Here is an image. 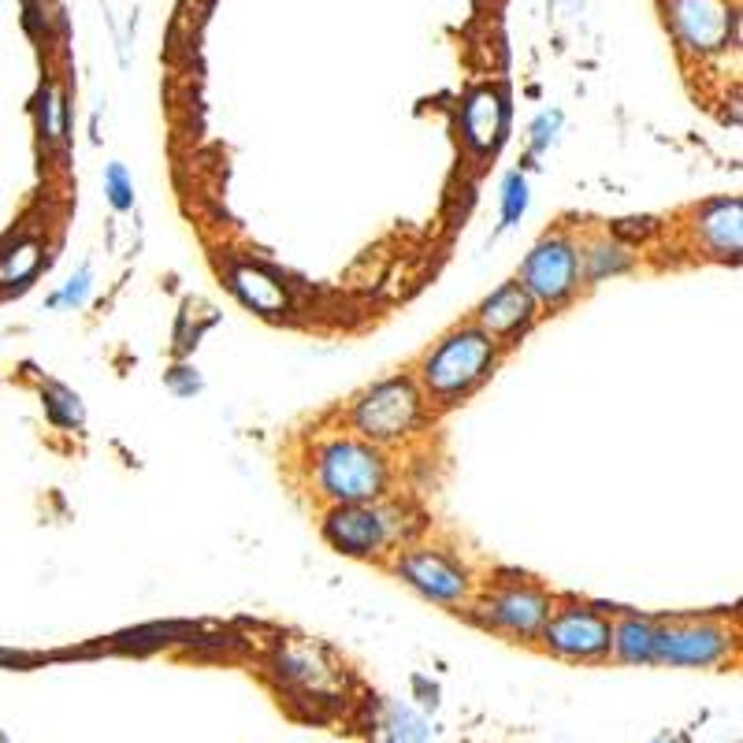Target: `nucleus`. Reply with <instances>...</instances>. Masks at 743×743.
Wrapping results in <instances>:
<instances>
[{
  "instance_id": "obj_1",
  "label": "nucleus",
  "mask_w": 743,
  "mask_h": 743,
  "mask_svg": "<svg viewBox=\"0 0 743 743\" xmlns=\"http://www.w3.org/2000/svg\"><path fill=\"white\" fill-rule=\"evenodd\" d=\"M502 360V346L476 324H461L446 332L417 368V384L428 401L458 406L472 390H480Z\"/></svg>"
},
{
  "instance_id": "obj_2",
  "label": "nucleus",
  "mask_w": 743,
  "mask_h": 743,
  "mask_svg": "<svg viewBox=\"0 0 743 743\" xmlns=\"http://www.w3.org/2000/svg\"><path fill=\"white\" fill-rule=\"evenodd\" d=\"M313 480L327 506L379 502L390 491V461L360 435H332L313 450Z\"/></svg>"
},
{
  "instance_id": "obj_3",
  "label": "nucleus",
  "mask_w": 743,
  "mask_h": 743,
  "mask_svg": "<svg viewBox=\"0 0 743 743\" xmlns=\"http://www.w3.org/2000/svg\"><path fill=\"white\" fill-rule=\"evenodd\" d=\"M431 401L420 390L417 376H390L384 384L365 390L349 409V428L360 439L387 446L417 435L428 424Z\"/></svg>"
},
{
  "instance_id": "obj_4",
  "label": "nucleus",
  "mask_w": 743,
  "mask_h": 743,
  "mask_svg": "<svg viewBox=\"0 0 743 743\" xmlns=\"http://www.w3.org/2000/svg\"><path fill=\"white\" fill-rule=\"evenodd\" d=\"M320 532L346 558H384L387 550H398L406 525L395 520V509L379 498V502L327 506Z\"/></svg>"
},
{
  "instance_id": "obj_5",
  "label": "nucleus",
  "mask_w": 743,
  "mask_h": 743,
  "mask_svg": "<svg viewBox=\"0 0 743 743\" xmlns=\"http://www.w3.org/2000/svg\"><path fill=\"white\" fill-rule=\"evenodd\" d=\"M517 283L536 297L547 309H561L577 297L583 283V261L580 246L569 235H547L539 238L532 253L525 257L517 272Z\"/></svg>"
},
{
  "instance_id": "obj_6",
  "label": "nucleus",
  "mask_w": 743,
  "mask_h": 743,
  "mask_svg": "<svg viewBox=\"0 0 743 743\" xmlns=\"http://www.w3.org/2000/svg\"><path fill=\"white\" fill-rule=\"evenodd\" d=\"M390 569L398 580H406L413 591L439 607H465L476 591L472 572L439 547H398Z\"/></svg>"
},
{
  "instance_id": "obj_7",
  "label": "nucleus",
  "mask_w": 743,
  "mask_h": 743,
  "mask_svg": "<svg viewBox=\"0 0 743 743\" xmlns=\"http://www.w3.org/2000/svg\"><path fill=\"white\" fill-rule=\"evenodd\" d=\"M539 640L558 658L599 662L613 647V621L594 607H583V602H566V607L550 610V618L539 629Z\"/></svg>"
},
{
  "instance_id": "obj_8",
  "label": "nucleus",
  "mask_w": 743,
  "mask_h": 743,
  "mask_svg": "<svg viewBox=\"0 0 743 743\" xmlns=\"http://www.w3.org/2000/svg\"><path fill=\"white\" fill-rule=\"evenodd\" d=\"M736 647V635H732L725 624L717 621H673V624H658V651L654 662L665 665H721Z\"/></svg>"
},
{
  "instance_id": "obj_9",
  "label": "nucleus",
  "mask_w": 743,
  "mask_h": 743,
  "mask_svg": "<svg viewBox=\"0 0 743 743\" xmlns=\"http://www.w3.org/2000/svg\"><path fill=\"white\" fill-rule=\"evenodd\" d=\"M554 610V599L536 588V583H506V588H495L480 602V621L487 629L513 635V640H532L543 629V621Z\"/></svg>"
},
{
  "instance_id": "obj_10",
  "label": "nucleus",
  "mask_w": 743,
  "mask_h": 743,
  "mask_svg": "<svg viewBox=\"0 0 743 743\" xmlns=\"http://www.w3.org/2000/svg\"><path fill=\"white\" fill-rule=\"evenodd\" d=\"M536 320H539V302L513 279V283H502L498 291H491L480 305H476L472 324L506 349L525 332H532Z\"/></svg>"
},
{
  "instance_id": "obj_11",
  "label": "nucleus",
  "mask_w": 743,
  "mask_h": 743,
  "mask_svg": "<svg viewBox=\"0 0 743 743\" xmlns=\"http://www.w3.org/2000/svg\"><path fill=\"white\" fill-rule=\"evenodd\" d=\"M676 38L695 52H714L729 41L732 8L729 0H673Z\"/></svg>"
},
{
  "instance_id": "obj_12",
  "label": "nucleus",
  "mask_w": 743,
  "mask_h": 743,
  "mask_svg": "<svg viewBox=\"0 0 743 743\" xmlns=\"http://www.w3.org/2000/svg\"><path fill=\"white\" fill-rule=\"evenodd\" d=\"M461 123H465V138H469V145L476 153H487V149L498 145V138L506 131V101L498 90H476L469 101H465V112H461Z\"/></svg>"
},
{
  "instance_id": "obj_13",
  "label": "nucleus",
  "mask_w": 743,
  "mask_h": 743,
  "mask_svg": "<svg viewBox=\"0 0 743 743\" xmlns=\"http://www.w3.org/2000/svg\"><path fill=\"white\" fill-rule=\"evenodd\" d=\"M699 238L714 257H736L740 253V201H717L699 216Z\"/></svg>"
},
{
  "instance_id": "obj_14",
  "label": "nucleus",
  "mask_w": 743,
  "mask_h": 743,
  "mask_svg": "<svg viewBox=\"0 0 743 743\" xmlns=\"http://www.w3.org/2000/svg\"><path fill=\"white\" fill-rule=\"evenodd\" d=\"M658 651V621L651 618H624L613 624V647L610 654H618L621 662L647 665L654 662Z\"/></svg>"
},
{
  "instance_id": "obj_15",
  "label": "nucleus",
  "mask_w": 743,
  "mask_h": 743,
  "mask_svg": "<svg viewBox=\"0 0 743 743\" xmlns=\"http://www.w3.org/2000/svg\"><path fill=\"white\" fill-rule=\"evenodd\" d=\"M231 286L238 291L242 302L253 305V309H261V313H268V316L286 309L283 286L275 283L272 275H264L261 268H253V264H242V268L231 272Z\"/></svg>"
},
{
  "instance_id": "obj_16",
  "label": "nucleus",
  "mask_w": 743,
  "mask_h": 743,
  "mask_svg": "<svg viewBox=\"0 0 743 743\" xmlns=\"http://www.w3.org/2000/svg\"><path fill=\"white\" fill-rule=\"evenodd\" d=\"M580 261H583V279H591V283L607 279V275H621V272L632 268L629 246H621V242H610V238H599V242H591V246H583Z\"/></svg>"
},
{
  "instance_id": "obj_17",
  "label": "nucleus",
  "mask_w": 743,
  "mask_h": 743,
  "mask_svg": "<svg viewBox=\"0 0 743 743\" xmlns=\"http://www.w3.org/2000/svg\"><path fill=\"white\" fill-rule=\"evenodd\" d=\"M525 208H528V183L525 175L513 172L502 186V231L513 227V223L525 216Z\"/></svg>"
},
{
  "instance_id": "obj_18",
  "label": "nucleus",
  "mask_w": 743,
  "mask_h": 743,
  "mask_svg": "<svg viewBox=\"0 0 743 743\" xmlns=\"http://www.w3.org/2000/svg\"><path fill=\"white\" fill-rule=\"evenodd\" d=\"M387 736L390 743H424L428 740V729H424V721L413 714V710H390V721H387Z\"/></svg>"
},
{
  "instance_id": "obj_19",
  "label": "nucleus",
  "mask_w": 743,
  "mask_h": 743,
  "mask_svg": "<svg viewBox=\"0 0 743 743\" xmlns=\"http://www.w3.org/2000/svg\"><path fill=\"white\" fill-rule=\"evenodd\" d=\"M68 104L57 90H45V98H41V131H45L49 142H63V131H68Z\"/></svg>"
},
{
  "instance_id": "obj_20",
  "label": "nucleus",
  "mask_w": 743,
  "mask_h": 743,
  "mask_svg": "<svg viewBox=\"0 0 743 743\" xmlns=\"http://www.w3.org/2000/svg\"><path fill=\"white\" fill-rule=\"evenodd\" d=\"M104 190H109V201L120 212H126V208L134 205V183H131V175H126L123 164H112L109 167V175H104Z\"/></svg>"
},
{
  "instance_id": "obj_21",
  "label": "nucleus",
  "mask_w": 743,
  "mask_h": 743,
  "mask_svg": "<svg viewBox=\"0 0 743 743\" xmlns=\"http://www.w3.org/2000/svg\"><path fill=\"white\" fill-rule=\"evenodd\" d=\"M49 409H52V417H57L60 424H68V428H74V424H82V406H79V398L71 395V390H63V387H49Z\"/></svg>"
},
{
  "instance_id": "obj_22",
  "label": "nucleus",
  "mask_w": 743,
  "mask_h": 743,
  "mask_svg": "<svg viewBox=\"0 0 743 743\" xmlns=\"http://www.w3.org/2000/svg\"><path fill=\"white\" fill-rule=\"evenodd\" d=\"M38 268V246H23L19 253H8V264H4V283L12 279H27L30 272Z\"/></svg>"
},
{
  "instance_id": "obj_23",
  "label": "nucleus",
  "mask_w": 743,
  "mask_h": 743,
  "mask_svg": "<svg viewBox=\"0 0 743 743\" xmlns=\"http://www.w3.org/2000/svg\"><path fill=\"white\" fill-rule=\"evenodd\" d=\"M90 279H93V272L82 268L68 286H63V294L52 297V305H82L86 302V294H90Z\"/></svg>"
},
{
  "instance_id": "obj_24",
  "label": "nucleus",
  "mask_w": 743,
  "mask_h": 743,
  "mask_svg": "<svg viewBox=\"0 0 743 743\" xmlns=\"http://www.w3.org/2000/svg\"><path fill=\"white\" fill-rule=\"evenodd\" d=\"M558 120L561 115L554 112V115H543V120L536 123V149H543L550 138H554V126H558Z\"/></svg>"
},
{
  "instance_id": "obj_25",
  "label": "nucleus",
  "mask_w": 743,
  "mask_h": 743,
  "mask_svg": "<svg viewBox=\"0 0 743 743\" xmlns=\"http://www.w3.org/2000/svg\"><path fill=\"white\" fill-rule=\"evenodd\" d=\"M658 743H673V740H658Z\"/></svg>"
}]
</instances>
